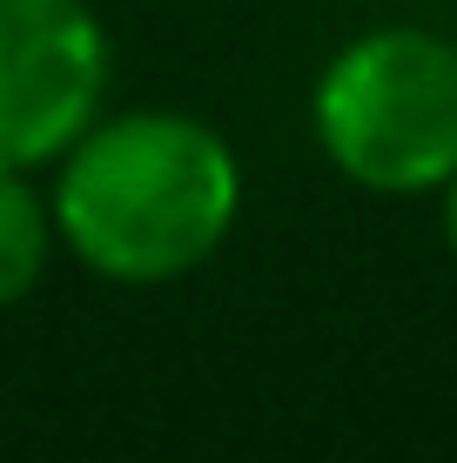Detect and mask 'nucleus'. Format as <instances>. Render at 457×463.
Segmentation results:
<instances>
[{
    "mask_svg": "<svg viewBox=\"0 0 457 463\" xmlns=\"http://www.w3.org/2000/svg\"><path fill=\"white\" fill-rule=\"evenodd\" d=\"M47 209L88 276L162 289L229 242L243 209V162L202 115L129 108L101 115L61 155Z\"/></svg>",
    "mask_w": 457,
    "mask_h": 463,
    "instance_id": "f257e3e1",
    "label": "nucleus"
},
{
    "mask_svg": "<svg viewBox=\"0 0 457 463\" xmlns=\"http://www.w3.org/2000/svg\"><path fill=\"white\" fill-rule=\"evenodd\" d=\"M108 101V27L88 0H0V168L34 175Z\"/></svg>",
    "mask_w": 457,
    "mask_h": 463,
    "instance_id": "7ed1b4c3",
    "label": "nucleus"
},
{
    "mask_svg": "<svg viewBox=\"0 0 457 463\" xmlns=\"http://www.w3.org/2000/svg\"><path fill=\"white\" fill-rule=\"evenodd\" d=\"M323 155L370 195H437L457 175V41L370 27L317 74Z\"/></svg>",
    "mask_w": 457,
    "mask_h": 463,
    "instance_id": "f03ea898",
    "label": "nucleus"
},
{
    "mask_svg": "<svg viewBox=\"0 0 457 463\" xmlns=\"http://www.w3.org/2000/svg\"><path fill=\"white\" fill-rule=\"evenodd\" d=\"M54 209L34 195V182L14 168H0V309H14L21 296L41 289L47 255H54Z\"/></svg>",
    "mask_w": 457,
    "mask_h": 463,
    "instance_id": "20e7f679",
    "label": "nucleus"
},
{
    "mask_svg": "<svg viewBox=\"0 0 457 463\" xmlns=\"http://www.w3.org/2000/svg\"><path fill=\"white\" fill-rule=\"evenodd\" d=\"M437 195H444V249L457 255V175H451L444 188H437Z\"/></svg>",
    "mask_w": 457,
    "mask_h": 463,
    "instance_id": "39448f33",
    "label": "nucleus"
}]
</instances>
